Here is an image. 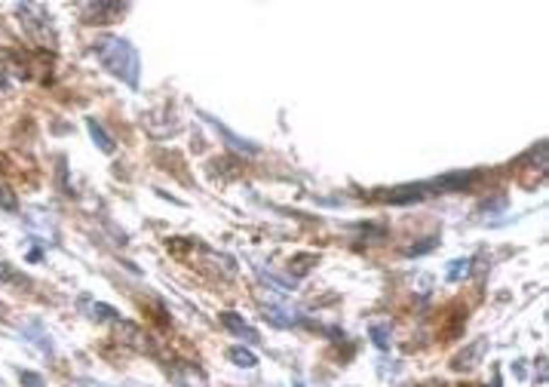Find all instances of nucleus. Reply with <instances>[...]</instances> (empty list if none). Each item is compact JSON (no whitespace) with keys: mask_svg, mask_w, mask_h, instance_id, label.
Listing matches in <instances>:
<instances>
[{"mask_svg":"<svg viewBox=\"0 0 549 387\" xmlns=\"http://www.w3.org/2000/svg\"><path fill=\"white\" fill-rule=\"evenodd\" d=\"M227 357H230V363L239 366V369H255V366H258V357H255L249 347H234Z\"/></svg>","mask_w":549,"mask_h":387,"instance_id":"1a4fd4ad","label":"nucleus"},{"mask_svg":"<svg viewBox=\"0 0 549 387\" xmlns=\"http://www.w3.org/2000/svg\"><path fill=\"white\" fill-rule=\"evenodd\" d=\"M258 274H261V280L271 283L276 292H292V289H295V280H283V276H276V274H271V271H264V267H261Z\"/></svg>","mask_w":549,"mask_h":387,"instance_id":"2eb2a0df","label":"nucleus"},{"mask_svg":"<svg viewBox=\"0 0 549 387\" xmlns=\"http://www.w3.org/2000/svg\"><path fill=\"white\" fill-rule=\"evenodd\" d=\"M368 335H371V341H375V347L387 350V347H390V335H393V329H390L387 322H375V326L368 329Z\"/></svg>","mask_w":549,"mask_h":387,"instance_id":"9b49d317","label":"nucleus"},{"mask_svg":"<svg viewBox=\"0 0 549 387\" xmlns=\"http://www.w3.org/2000/svg\"><path fill=\"white\" fill-rule=\"evenodd\" d=\"M467 387H472V384H467Z\"/></svg>","mask_w":549,"mask_h":387,"instance_id":"5701e85b","label":"nucleus"},{"mask_svg":"<svg viewBox=\"0 0 549 387\" xmlns=\"http://www.w3.org/2000/svg\"><path fill=\"white\" fill-rule=\"evenodd\" d=\"M430 249H436V240H424V243H417V246H408L405 249V255H424V252H430Z\"/></svg>","mask_w":549,"mask_h":387,"instance_id":"a211bd4d","label":"nucleus"},{"mask_svg":"<svg viewBox=\"0 0 549 387\" xmlns=\"http://www.w3.org/2000/svg\"><path fill=\"white\" fill-rule=\"evenodd\" d=\"M0 209L4 212H18V194L9 184H0Z\"/></svg>","mask_w":549,"mask_h":387,"instance_id":"4468645a","label":"nucleus"},{"mask_svg":"<svg viewBox=\"0 0 549 387\" xmlns=\"http://www.w3.org/2000/svg\"><path fill=\"white\" fill-rule=\"evenodd\" d=\"M298 387H301V384H298Z\"/></svg>","mask_w":549,"mask_h":387,"instance_id":"b1692460","label":"nucleus"},{"mask_svg":"<svg viewBox=\"0 0 549 387\" xmlns=\"http://www.w3.org/2000/svg\"><path fill=\"white\" fill-rule=\"evenodd\" d=\"M264 320H267V322H273L276 329L295 326V317H292V313H285V310H279V308H264Z\"/></svg>","mask_w":549,"mask_h":387,"instance_id":"f8f14e48","label":"nucleus"},{"mask_svg":"<svg viewBox=\"0 0 549 387\" xmlns=\"http://www.w3.org/2000/svg\"><path fill=\"white\" fill-rule=\"evenodd\" d=\"M206 120H209V123H212V126H215V129H218V133H221V135H225V138H227V145H230V147H234V151H243V154H258V151H261V147H258L255 142H249V138H239L237 133H230V129H227L225 123H218V120H215V117H206Z\"/></svg>","mask_w":549,"mask_h":387,"instance_id":"423d86ee","label":"nucleus"},{"mask_svg":"<svg viewBox=\"0 0 549 387\" xmlns=\"http://www.w3.org/2000/svg\"><path fill=\"white\" fill-rule=\"evenodd\" d=\"M18 381H22L25 387H46L40 375H34V372H25V369H22V372H18Z\"/></svg>","mask_w":549,"mask_h":387,"instance_id":"f3484780","label":"nucleus"},{"mask_svg":"<svg viewBox=\"0 0 549 387\" xmlns=\"http://www.w3.org/2000/svg\"><path fill=\"white\" fill-rule=\"evenodd\" d=\"M491 387H500V375H494V381H491Z\"/></svg>","mask_w":549,"mask_h":387,"instance_id":"4be33fe9","label":"nucleus"},{"mask_svg":"<svg viewBox=\"0 0 549 387\" xmlns=\"http://www.w3.org/2000/svg\"><path fill=\"white\" fill-rule=\"evenodd\" d=\"M6 317V308H4V301H0V320H4Z\"/></svg>","mask_w":549,"mask_h":387,"instance_id":"412c9836","label":"nucleus"},{"mask_svg":"<svg viewBox=\"0 0 549 387\" xmlns=\"http://www.w3.org/2000/svg\"><path fill=\"white\" fill-rule=\"evenodd\" d=\"M470 258H454V262H448V271H445V280L448 283H458V280H463V276L470 274Z\"/></svg>","mask_w":549,"mask_h":387,"instance_id":"9d476101","label":"nucleus"},{"mask_svg":"<svg viewBox=\"0 0 549 387\" xmlns=\"http://www.w3.org/2000/svg\"><path fill=\"white\" fill-rule=\"evenodd\" d=\"M114 335L120 344L132 347V350H151V338H147V332L138 326V322H129V320H114Z\"/></svg>","mask_w":549,"mask_h":387,"instance_id":"f03ea898","label":"nucleus"},{"mask_svg":"<svg viewBox=\"0 0 549 387\" xmlns=\"http://www.w3.org/2000/svg\"><path fill=\"white\" fill-rule=\"evenodd\" d=\"M80 308L86 310V317L92 320H120L117 310L111 304H101V301H89V298H80Z\"/></svg>","mask_w":549,"mask_h":387,"instance_id":"6e6552de","label":"nucleus"},{"mask_svg":"<svg viewBox=\"0 0 549 387\" xmlns=\"http://www.w3.org/2000/svg\"><path fill=\"white\" fill-rule=\"evenodd\" d=\"M86 129H89L92 142L98 145V151H105V154H114V142H111V135L105 133V126H101L96 117H86Z\"/></svg>","mask_w":549,"mask_h":387,"instance_id":"0eeeda50","label":"nucleus"},{"mask_svg":"<svg viewBox=\"0 0 549 387\" xmlns=\"http://www.w3.org/2000/svg\"><path fill=\"white\" fill-rule=\"evenodd\" d=\"M221 322H225V326L234 332V335H239L243 341H249V344H258V341H261V338H258V332L249 326V322L239 317V313H234V310H225V313H221Z\"/></svg>","mask_w":549,"mask_h":387,"instance_id":"39448f33","label":"nucleus"},{"mask_svg":"<svg viewBox=\"0 0 549 387\" xmlns=\"http://www.w3.org/2000/svg\"><path fill=\"white\" fill-rule=\"evenodd\" d=\"M485 350H488V341H485V338L472 341V344H467V347L460 350V354H454L451 369H454V372H470V369L479 366V359L485 357Z\"/></svg>","mask_w":549,"mask_h":387,"instance_id":"20e7f679","label":"nucleus"},{"mask_svg":"<svg viewBox=\"0 0 549 387\" xmlns=\"http://www.w3.org/2000/svg\"><path fill=\"white\" fill-rule=\"evenodd\" d=\"M436 194L433 181H417V184H402V188H393V191H384L380 194V200L387 203H414V200H424Z\"/></svg>","mask_w":549,"mask_h":387,"instance_id":"7ed1b4c3","label":"nucleus"},{"mask_svg":"<svg viewBox=\"0 0 549 387\" xmlns=\"http://www.w3.org/2000/svg\"><path fill=\"white\" fill-rule=\"evenodd\" d=\"M0 89H6V74L0 71Z\"/></svg>","mask_w":549,"mask_h":387,"instance_id":"aec40b11","label":"nucleus"},{"mask_svg":"<svg viewBox=\"0 0 549 387\" xmlns=\"http://www.w3.org/2000/svg\"><path fill=\"white\" fill-rule=\"evenodd\" d=\"M96 52H98L101 64H105L114 77H120L126 86H132V89L138 86V71H142V62H138V52H135V46L129 40H123V37H105V40H98Z\"/></svg>","mask_w":549,"mask_h":387,"instance_id":"f257e3e1","label":"nucleus"},{"mask_svg":"<svg viewBox=\"0 0 549 387\" xmlns=\"http://www.w3.org/2000/svg\"><path fill=\"white\" fill-rule=\"evenodd\" d=\"M504 206H506V197H497V200L485 203V206H482V209H485V212H494V209H504Z\"/></svg>","mask_w":549,"mask_h":387,"instance_id":"6ab92c4d","label":"nucleus"},{"mask_svg":"<svg viewBox=\"0 0 549 387\" xmlns=\"http://www.w3.org/2000/svg\"><path fill=\"white\" fill-rule=\"evenodd\" d=\"M310 264H316V255H298L295 262H292V274H295V280H301V276L310 271Z\"/></svg>","mask_w":549,"mask_h":387,"instance_id":"dca6fc26","label":"nucleus"},{"mask_svg":"<svg viewBox=\"0 0 549 387\" xmlns=\"http://www.w3.org/2000/svg\"><path fill=\"white\" fill-rule=\"evenodd\" d=\"M0 280H6V283H16V286H25V289H31V280L22 274V271H13L6 262H0Z\"/></svg>","mask_w":549,"mask_h":387,"instance_id":"ddd939ff","label":"nucleus"}]
</instances>
